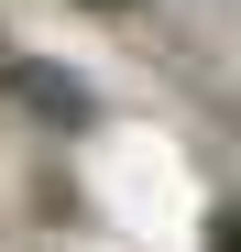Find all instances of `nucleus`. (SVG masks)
<instances>
[{
    "label": "nucleus",
    "mask_w": 241,
    "mask_h": 252,
    "mask_svg": "<svg viewBox=\"0 0 241 252\" xmlns=\"http://www.w3.org/2000/svg\"><path fill=\"white\" fill-rule=\"evenodd\" d=\"M11 88H22L33 110H55V121H88V99H77V77H55V66H22Z\"/></svg>",
    "instance_id": "nucleus-1"
},
{
    "label": "nucleus",
    "mask_w": 241,
    "mask_h": 252,
    "mask_svg": "<svg viewBox=\"0 0 241 252\" xmlns=\"http://www.w3.org/2000/svg\"><path fill=\"white\" fill-rule=\"evenodd\" d=\"M99 11H110V0H99Z\"/></svg>",
    "instance_id": "nucleus-2"
}]
</instances>
